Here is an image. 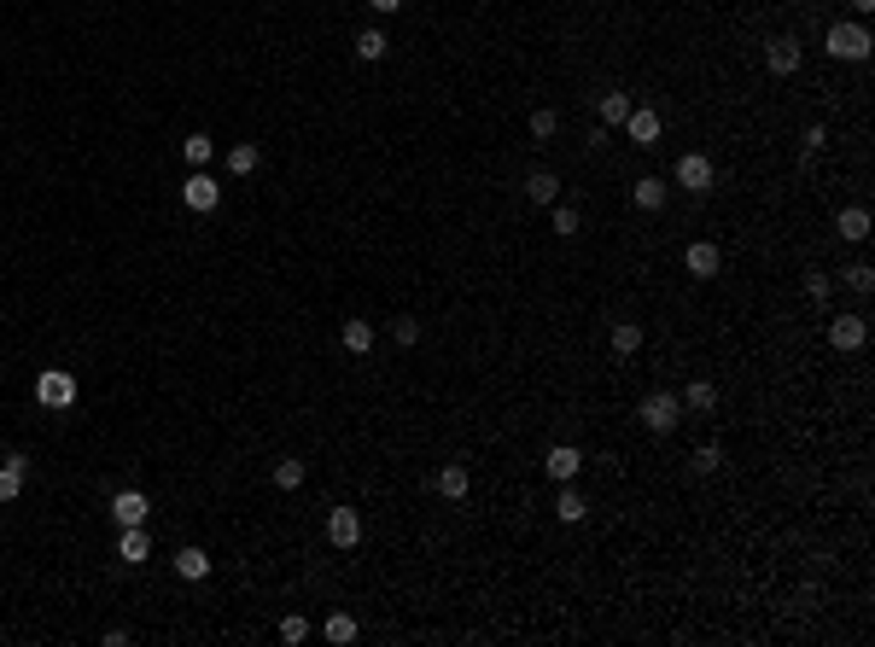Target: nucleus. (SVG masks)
I'll return each mask as SVG.
<instances>
[{"label": "nucleus", "mask_w": 875, "mask_h": 647, "mask_svg": "<svg viewBox=\"0 0 875 647\" xmlns=\"http://www.w3.org/2000/svg\"><path fill=\"white\" fill-rule=\"evenodd\" d=\"M823 53H829V59H846V65H864V59H870V30H864V23H829Z\"/></svg>", "instance_id": "nucleus-1"}, {"label": "nucleus", "mask_w": 875, "mask_h": 647, "mask_svg": "<svg viewBox=\"0 0 875 647\" xmlns=\"http://www.w3.org/2000/svg\"><path fill=\"white\" fill-rule=\"evenodd\" d=\"M35 403H41V408H70V403H77V379L59 373V368L35 373Z\"/></svg>", "instance_id": "nucleus-2"}, {"label": "nucleus", "mask_w": 875, "mask_h": 647, "mask_svg": "<svg viewBox=\"0 0 875 647\" xmlns=\"http://www.w3.org/2000/svg\"><path fill=\"white\" fill-rule=\"evenodd\" d=\"M677 415H683V396H671V391H648L643 396V426L648 432H671Z\"/></svg>", "instance_id": "nucleus-3"}, {"label": "nucleus", "mask_w": 875, "mask_h": 647, "mask_svg": "<svg viewBox=\"0 0 875 647\" xmlns=\"http://www.w3.org/2000/svg\"><path fill=\"white\" fill-rule=\"evenodd\" d=\"M677 187H688L695 198H706L712 193V158L706 152H683L677 158Z\"/></svg>", "instance_id": "nucleus-4"}, {"label": "nucleus", "mask_w": 875, "mask_h": 647, "mask_svg": "<svg viewBox=\"0 0 875 647\" xmlns=\"http://www.w3.org/2000/svg\"><path fill=\"white\" fill-rule=\"evenodd\" d=\"M181 205H187V210H199V216H211V210L222 205V187H216V176L193 169V176H187V187H181Z\"/></svg>", "instance_id": "nucleus-5"}, {"label": "nucleus", "mask_w": 875, "mask_h": 647, "mask_svg": "<svg viewBox=\"0 0 875 647\" xmlns=\"http://www.w3.org/2000/svg\"><path fill=\"white\" fill-rule=\"evenodd\" d=\"M327 542L333 549H356V542H362V514H356V507H333L327 514Z\"/></svg>", "instance_id": "nucleus-6"}, {"label": "nucleus", "mask_w": 875, "mask_h": 647, "mask_svg": "<svg viewBox=\"0 0 875 647\" xmlns=\"http://www.w3.org/2000/svg\"><path fill=\"white\" fill-rule=\"evenodd\" d=\"M543 472H549V478H554V484H572V478H578V472H584V455H578V450H572V443H554V450L543 455Z\"/></svg>", "instance_id": "nucleus-7"}, {"label": "nucleus", "mask_w": 875, "mask_h": 647, "mask_svg": "<svg viewBox=\"0 0 875 647\" xmlns=\"http://www.w3.org/2000/svg\"><path fill=\"white\" fill-rule=\"evenodd\" d=\"M146 514H152L146 490H117L111 496V519H117V525H146Z\"/></svg>", "instance_id": "nucleus-8"}, {"label": "nucleus", "mask_w": 875, "mask_h": 647, "mask_svg": "<svg viewBox=\"0 0 875 647\" xmlns=\"http://www.w3.org/2000/svg\"><path fill=\"white\" fill-rule=\"evenodd\" d=\"M864 339H870V321L864 315H834L829 321V344H834V351H858Z\"/></svg>", "instance_id": "nucleus-9"}, {"label": "nucleus", "mask_w": 875, "mask_h": 647, "mask_svg": "<svg viewBox=\"0 0 875 647\" xmlns=\"http://www.w3.org/2000/svg\"><path fill=\"white\" fill-rule=\"evenodd\" d=\"M683 263H688V275H695V280H712V275L724 269V251H718L712 240H695V245L683 251Z\"/></svg>", "instance_id": "nucleus-10"}, {"label": "nucleus", "mask_w": 875, "mask_h": 647, "mask_svg": "<svg viewBox=\"0 0 875 647\" xmlns=\"http://www.w3.org/2000/svg\"><path fill=\"white\" fill-rule=\"evenodd\" d=\"M799 59H806V53H799V41H794V35H776V41L765 47V65H770V77H794V70H799Z\"/></svg>", "instance_id": "nucleus-11"}, {"label": "nucleus", "mask_w": 875, "mask_h": 647, "mask_svg": "<svg viewBox=\"0 0 875 647\" xmlns=\"http://www.w3.org/2000/svg\"><path fill=\"white\" fill-rule=\"evenodd\" d=\"M619 129L631 134V146H660V117L648 105H631V117H624Z\"/></svg>", "instance_id": "nucleus-12"}, {"label": "nucleus", "mask_w": 875, "mask_h": 647, "mask_svg": "<svg viewBox=\"0 0 875 647\" xmlns=\"http://www.w3.org/2000/svg\"><path fill=\"white\" fill-rule=\"evenodd\" d=\"M834 233H841L846 245H864L870 240V210L864 205H846L841 216H834Z\"/></svg>", "instance_id": "nucleus-13"}, {"label": "nucleus", "mask_w": 875, "mask_h": 647, "mask_svg": "<svg viewBox=\"0 0 875 647\" xmlns=\"http://www.w3.org/2000/svg\"><path fill=\"white\" fill-rule=\"evenodd\" d=\"M117 554L129 560V566H146V560H152V537H146V525H123Z\"/></svg>", "instance_id": "nucleus-14"}, {"label": "nucleus", "mask_w": 875, "mask_h": 647, "mask_svg": "<svg viewBox=\"0 0 875 647\" xmlns=\"http://www.w3.org/2000/svg\"><path fill=\"white\" fill-rule=\"evenodd\" d=\"M23 472H30V455H6L0 461V502H18L23 496Z\"/></svg>", "instance_id": "nucleus-15"}, {"label": "nucleus", "mask_w": 875, "mask_h": 647, "mask_svg": "<svg viewBox=\"0 0 875 647\" xmlns=\"http://www.w3.org/2000/svg\"><path fill=\"white\" fill-rule=\"evenodd\" d=\"M467 490H473V472H467L461 461L438 467V496H450V502H467Z\"/></svg>", "instance_id": "nucleus-16"}, {"label": "nucleus", "mask_w": 875, "mask_h": 647, "mask_svg": "<svg viewBox=\"0 0 875 647\" xmlns=\"http://www.w3.org/2000/svg\"><path fill=\"white\" fill-rule=\"evenodd\" d=\"M607 344H613V356H636L643 351V321H613Z\"/></svg>", "instance_id": "nucleus-17"}, {"label": "nucleus", "mask_w": 875, "mask_h": 647, "mask_svg": "<svg viewBox=\"0 0 875 647\" xmlns=\"http://www.w3.org/2000/svg\"><path fill=\"white\" fill-rule=\"evenodd\" d=\"M222 164H228V176H257V164H263V152H257L251 141H233L228 152H222Z\"/></svg>", "instance_id": "nucleus-18"}, {"label": "nucleus", "mask_w": 875, "mask_h": 647, "mask_svg": "<svg viewBox=\"0 0 875 647\" xmlns=\"http://www.w3.org/2000/svg\"><path fill=\"white\" fill-rule=\"evenodd\" d=\"M176 578L181 583H205V578H211V554H205V549H181L176 554Z\"/></svg>", "instance_id": "nucleus-19"}, {"label": "nucleus", "mask_w": 875, "mask_h": 647, "mask_svg": "<svg viewBox=\"0 0 875 647\" xmlns=\"http://www.w3.org/2000/svg\"><path fill=\"white\" fill-rule=\"evenodd\" d=\"M525 198H532V205H554V198H561V176H554V169H532V176H525Z\"/></svg>", "instance_id": "nucleus-20"}, {"label": "nucleus", "mask_w": 875, "mask_h": 647, "mask_svg": "<svg viewBox=\"0 0 875 647\" xmlns=\"http://www.w3.org/2000/svg\"><path fill=\"white\" fill-rule=\"evenodd\" d=\"M631 105H636L631 94H601V105H596L601 111V129H619V123L631 117Z\"/></svg>", "instance_id": "nucleus-21"}, {"label": "nucleus", "mask_w": 875, "mask_h": 647, "mask_svg": "<svg viewBox=\"0 0 875 647\" xmlns=\"http://www.w3.org/2000/svg\"><path fill=\"white\" fill-rule=\"evenodd\" d=\"M339 339H344V351H351V356H368V351H374V327H368V321H344Z\"/></svg>", "instance_id": "nucleus-22"}, {"label": "nucleus", "mask_w": 875, "mask_h": 647, "mask_svg": "<svg viewBox=\"0 0 875 647\" xmlns=\"http://www.w3.org/2000/svg\"><path fill=\"white\" fill-rule=\"evenodd\" d=\"M554 514H561V525H578L589 507H584V496H578L572 484H561V496H554Z\"/></svg>", "instance_id": "nucleus-23"}, {"label": "nucleus", "mask_w": 875, "mask_h": 647, "mask_svg": "<svg viewBox=\"0 0 875 647\" xmlns=\"http://www.w3.org/2000/svg\"><path fill=\"white\" fill-rule=\"evenodd\" d=\"M683 403L695 408V415H712V408H718V385H712V379H695V385L683 391Z\"/></svg>", "instance_id": "nucleus-24"}, {"label": "nucleus", "mask_w": 875, "mask_h": 647, "mask_svg": "<svg viewBox=\"0 0 875 647\" xmlns=\"http://www.w3.org/2000/svg\"><path fill=\"white\" fill-rule=\"evenodd\" d=\"M386 53H391V41H386L379 30H362V35H356V59H368V65H379Z\"/></svg>", "instance_id": "nucleus-25"}, {"label": "nucleus", "mask_w": 875, "mask_h": 647, "mask_svg": "<svg viewBox=\"0 0 875 647\" xmlns=\"http://www.w3.org/2000/svg\"><path fill=\"white\" fill-rule=\"evenodd\" d=\"M631 198H636L643 210H660V205H665V181H660V176H643V181L631 187Z\"/></svg>", "instance_id": "nucleus-26"}, {"label": "nucleus", "mask_w": 875, "mask_h": 647, "mask_svg": "<svg viewBox=\"0 0 875 647\" xmlns=\"http://www.w3.org/2000/svg\"><path fill=\"white\" fill-rule=\"evenodd\" d=\"M181 152H187L193 169H205V164L216 158V146H211V134H187V141H181Z\"/></svg>", "instance_id": "nucleus-27"}, {"label": "nucleus", "mask_w": 875, "mask_h": 647, "mask_svg": "<svg viewBox=\"0 0 875 647\" xmlns=\"http://www.w3.org/2000/svg\"><path fill=\"white\" fill-rule=\"evenodd\" d=\"M549 210H554V233H561V240H572V233H578V228H584V216H578V210H572V205H561V198H554V205H549Z\"/></svg>", "instance_id": "nucleus-28"}, {"label": "nucleus", "mask_w": 875, "mask_h": 647, "mask_svg": "<svg viewBox=\"0 0 875 647\" xmlns=\"http://www.w3.org/2000/svg\"><path fill=\"white\" fill-rule=\"evenodd\" d=\"M322 630H327V642H339V647H344V642H356V618H351V613H327V624H322Z\"/></svg>", "instance_id": "nucleus-29"}, {"label": "nucleus", "mask_w": 875, "mask_h": 647, "mask_svg": "<svg viewBox=\"0 0 875 647\" xmlns=\"http://www.w3.org/2000/svg\"><path fill=\"white\" fill-rule=\"evenodd\" d=\"M391 339H397L403 351H415V344H421V321H415V315H397V321H391Z\"/></svg>", "instance_id": "nucleus-30"}, {"label": "nucleus", "mask_w": 875, "mask_h": 647, "mask_svg": "<svg viewBox=\"0 0 875 647\" xmlns=\"http://www.w3.org/2000/svg\"><path fill=\"white\" fill-rule=\"evenodd\" d=\"M841 280H846V286H852V292H858V297H870V292H875V269H870V263H852V269H846V275H841Z\"/></svg>", "instance_id": "nucleus-31"}, {"label": "nucleus", "mask_w": 875, "mask_h": 647, "mask_svg": "<svg viewBox=\"0 0 875 647\" xmlns=\"http://www.w3.org/2000/svg\"><path fill=\"white\" fill-rule=\"evenodd\" d=\"M304 636H310V618H304V613H287V618H280V642H287V647H298Z\"/></svg>", "instance_id": "nucleus-32"}, {"label": "nucleus", "mask_w": 875, "mask_h": 647, "mask_svg": "<svg viewBox=\"0 0 875 647\" xmlns=\"http://www.w3.org/2000/svg\"><path fill=\"white\" fill-rule=\"evenodd\" d=\"M304 484V461H280L275 467V490H298Z\"/></svg>", "instance_id": "nucleus-33"}, {"label": "nucleus", "mask_w": 875, "mask_h": 647, "mask_svg": "<svg viewBox=\"0 0 875 647\" xmlns=\"http://www.w3.org/2000/svg\"><path fill=\"white\" fill-rule=\"evenodd\" d=\"M554 129H561L554 111H532V134H537V141H554Z\"/></svg>", "instance_id": "nucleus-34"}, {"label": "nucleus", "mask_w": 875, "mask_h": 647, "mask_svg": "<svg viewBox=\"0 0 875 647\" xmlns=\"http://www.w3.org/2000/svg\"><path fill=\"white\" fill-rule=\"evenodd\" d=\"M724 467V450L718 443H706V450H695V472H718Z\"/></svg>", "instance_id": "nucleus-35"}, {"label": "nucleus", "mask_w": 875, "mask_h": 647, "mask_svg": "<svg viewBox=\"0 0 875 647\" xmlns=\"http://www.w3.org/2000/svg\"><path fill=\"white\" fill-rule=\"evenodd\" d=\"M806 292H811V304H829L834 280H829V275H806Z\"/></svg>", "instance_id": "nucleus-36"}, {"label": "nucleus", "mask_w": 875, "mask_h": 647, "mask_svg": "<svg viewBox=\"0 0 875 647\" xmlns=\"http://www.w3.org/2000/svg\"><path fill=\"white\" fill-rule=\"evenodd\" d=\"M799 141H806V152H823V146H829V129H823V123H811Z\"/></svg>", "instance_id": "nucleus-37"}, {"label": "nucleus", "mask_w": 875, "mask_h": 647, "mask_svg": "<svg viewBox=\"0 0 875 647\" xmlns=\"http://www.w3.org/2000/svg\"><path fill=\"white\" fill-rule=\"evenodd\" d=\"M368 6H374V12H379V18H386V12H397V6H403V0H368Z\"/></svg>", "instance_id": "nucleus-38"}, {"label": "nucleus", "mask_w": 875, "mask_h": 647, "mask_svg": "<svg viewBox=\"0 0 875 647\" xmlns=\"http://www.w3.org/2000/svg\"><path fill=\"white\" fill-rule=\"evenodd\" d=\"M852 12H875V0H852Z\"/></svg>", "instance_id": "nucleus-39"}]
</instances>
